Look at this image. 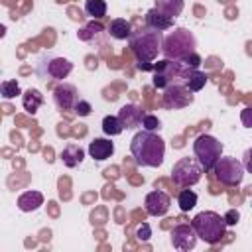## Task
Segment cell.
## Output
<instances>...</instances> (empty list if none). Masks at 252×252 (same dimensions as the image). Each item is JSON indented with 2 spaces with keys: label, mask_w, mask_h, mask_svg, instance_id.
<instances>
[{
  "label": "cell",
  "mask_w": 252,
  "mask_h": 252,
  "mask_svg": "<svg viewBox=\"0 0 252 252\" xmlns=\"http://www.w3.org/2000/svg\"><path fill=\"white\" fill-rule=\"evenodd\" d=\"M197 236L207 242V244H217L222 240L224 232H226V220L224 217H220L219 213L215 211H203V213H197L191 220Z\"/></svg>",
  "instance_id": "obj_5"
},
{
  "label": "cell",
  "mask_w": 252,
  "mask_h": 252,
  "mask_svg": "<svg viewBox=\"0 0 252 252\" xmlns=\"http://www.w3.org/2000/svg\"><path fill=\"white\" fill-rule=\"evenodd\" d=\"M177 205L183 213H189L197 205V193L193 189H181L177 195Z\"/></svg>",
  "instance_id": "obj_24"
},
{
  "label": "cell",
  "mask_w": 252,
  "mask_h": 252,
  "mask_svg": "<svg viewBox=\"0 0 252 252\" xmlns=\"http://www.w3.org/2000/svg\"><path fill=\"white\" fill-rule=\"evenodd\" d=\"M102 33H104V28H102V24H98V22H89L87 26H83L79 32H77V37L81 39V41H87V43H94V41H98L100 37H102Z\"/></svg>",
  "instance_id": "obj_19"
},
{
  "label": "cell",
  "mask_w": 252,
  "mask_h": 252,
  "mask_svg": "<svg viewBox=\"0 0 252 252\" xmlns=\"http://www.w3.org/2000/svg\"><path fill=\"white\" fill-rule=\"evenodd\" d=\"M203 171H205V169H203V165L199 163L197 158L185 156V158H181V159H177V161L173 163L171 179H173V183L179 185V187H191V185H195V183L201 181Z\"/></svg>",
  "instance_id": "obj_8"
},
{
  "label": "cell",
  "mask_w": 252,
  "mask_h": 252,
  "mask_svg": "<svg viewBox=\"0 0 252 252\" xmlns=\"http://www.w3.org/2000/svg\"><path fill=\"white\" fill-rule=\"evenodd\" d=\"M0 94H2L6 100L16 98V96L20 94V83H18L16 79H6V81H2V85H0Z\"/></svg>",
  "instance_id": "obj_26"
},
{
  "label": "cell",
  "mask_w": 252,
  "mask_h": 252,
  "mask_svg": "<svg viewBox=\"0 0 252 252\" xmlns=\"http://www.w3.org/2000/svg\"><path fill=\"white\" fill-rule=\"evenodd\" d=\"M240 122L244 128H252V106H246L240 110Z\"/></svg>",
  "instance_id": "obj_32"
},
{
  "label": "cell",
  "mask_w": 252,
  "mask_h": 252,
  "mask_svg": "<svg viewBox=\"0 0 252 252\" xmlns=\"http://www.w3.org/2000/svg\"><path fill=\"white\" fill-rule=\"evenodd\" d=\"M150 236H152V228H150V224H148V222H142V224L136 228V238L142 240V242H146V240H150Z\"/></svg>",
  "instance_id": "obj_30"
},
{
  "label": "cell",
  "mask_w": 252,
  "mask_h": 252,
  "mask_svg": "<svg viewBox=\"0 0 252 252\" xmlns=\"http://www.w3.org/2000/svg\"><path fill=\"white\" fill-rule=\"evenodd\" d=\"M79 100V91L71 83H61L53 89V102L59 110H73L75 102Z\"/></svg>",
  "instance_id": "obj_12"
},
{
  "label": "cell",
  "mask_w": 252,
  "mask_h": 252,
  "mask_svg": "<svg viewBox=\"0 0 252 252\" xmlns=\"http://www.w3.org/2000/svg\"><path fill=\"white\" fill-rule=\"evenodd\" d=\"M130 154L140 167H159L165 158V142L156 132L142 128L130 142Z\"/></svg>",
  "instance_id": "obj_1"
},
{
  "label": "cell",
  "mask_w": 252,
  "mask_h": 252,
  "mask_svg": "<svg viewBox=\"0 0 252 252\" xmlns=\"http://www.w3.org/2000/svg\"><path fill=\"white\" fill-rule=\"evenodd\" d=\"M242 165H244V169H246L248 173H252V148H248V150L244 152V156H242Z\"/></svg>",
  "instance_id": "obj_33"
},
{
  "label": "cell",
  "mask_w": 252,
  "mask_h": 252,
  "mask_svg": "<svg viewBox=\"0 0 252 252\" xmlns=\"http://www.w3.org/2000/svg\"><path fill=\"white\" fill-rule=\"evenodd\" d=\"M114 154V144L108 138H94L89 142V156L94 161H104Z\"/></svg>",
  "instance_id": "obj_15"
},
{
  "label": "cell",
  "mask_w": 252,
  "mask_h": 252,
  "mask_svg": "<svg viewBox=\"0 0 252 252\" xmlns=\"http://www.w3.org/2000/svg\"><path fill=\"white\" fill-rule=\"evenodd\" d=\"M193 51H197V39H195L193 32L187 28H173V32L163 37L161 55L165 59L181 61Z\"/></svg>",
  "instance_id": "obj_4"
},
{
  "label": "cell",
  "mask_w": 252,
  "mask_h": 252,
  "mask_svg": "<svg viewBox=\"0 0 252 252\" xmlns=\"http://www.w3.org/2000/svg\"><path fill=\"white\" fill-rule=\"evenodd\" d=\"M130 51L134 53L138 65H150L158 59L163 45V32L152 30V28H140L138 32H132L128 37Z\"/></svg>",
  "instance_id": "obj_2"
},
{
  "label": "cell",
  "mask_w": 252,
  "mask_h": 252,
  "mask_svg": "<svg viewBox=\"0 0 252 252\" xmlns=\"http://www.w3.org/2000/svg\"><path fill=\"white\" fill-rule=\"evenodd\" d=\"M108 33H110V37H114V39H128V37L132 35V26H130V22L124 20V18H114V20H110V24H108Z\"/></svg>",
  "instance_id": "obj_20"
},
{
  "label": "cell",
  "mask_w": 252,
  "mask_h": 252,
  "mask_svg": "<svg viewBox=\"0 0 252 252\" xmlns=\"http://www.w3.org/2000/svg\"><path fill=\"white\" fill-rule=\"evenodd\" d=\"M144 110L136 104H124L120 110H118V118L122 120L124 128L126 130H132V128H138L142 126V118H144Z\"/></svg>",
  "instance_id": "obj_14"
},
{
  "label": "cell",
  "mask_w": 252,
  "mask_h": 252,
  "mask_svg": "<svg viewBox=\"0 0 252 252\" xmlns=\"http://www.w3.org/2000/svg\"><path fill=\"white\" fill-rule=\"evenodd\" d=\"M85 12L93 20H100L106 16V2L104 0H87L85 2Z\"/></svg>",
  "instance_id": "obj_25"
},
{
  "label": "cell",
  "mask_w": 252,
  "mask_h": 252,
  "mask_svg": "<svg viewBox=\"0 0 252 252\" xmlns=\"http://www.w3.org/2000/svg\"><path fill=\"white\" fill-rule=\"evenodd\" d=\"M71 71H73V63L53 53H43L35 67V73L41 81H63L71 75Z\"/></svg>",
  "instance_id": "obj_7"
},
{
  "label": "cell",
  "mask_w": 252,
  "mask_h": 252,
  "mask_svg": "<svg viewBox=\"0 0 252 252\" xmlns=\"http://www.w3.org/2000/svg\"><path fill=\"white\" fill-rule=\"evenodd\" d=\"M43 205V195L39 191H24L20 197H18V209L22 213H32V211H37L39 207Z\"/></svg>",
  "instance_id": "obj_17"
},
{
  "label": "cell",
  "mask_w": 252,
  "mask_h": 252,
  "mask_svg": "<svg viewBox=\"0 0 252 252\" xmlns=\"http://www.w3.org/2000/svg\"><path fill=\"white\" fill-rule=\"evenodd\" d=\"M102 132H104L106 136H118V134L124 132V124H122V120L118 118V114H116V116H114V114H108V116L102 118Z\"/></svg>",
  "instance_id": "obj_23"
},
{
  "label": "cell",
  "mask_w": 252,
  "mask_h": 252,
  "mask_svg": "<svg viewBox=\"0 0 252 252\" xmlns=\"http://www.w3.org/2000/svg\"><path fill=\"white\" fill-rule=\"evenodd\" d=\"M142 128L144 130H150V132H158L161 128V120L156 116V114H144L142 118Z\"/></svg>",
  "instance_id": "obj_28"
},
{
  "label": "cell",
  "mask_w": 252,
  "mask_h": 252,
  "mask_svg": "<svg viewBox=\"0 0 252 252\" xmlns=\"http://www.w3.org/2000/svg\"><path fill=\"white\" fill-rule=\"evenodd\" d=\"M73 112L79 114V116H89V114L93 112V106H91V102H89L87 98L79 96V100H77L75 106H73Z\"/></svg>",
  "instance_id": "obj_29"
},
{
  "label": "cell",
  "mask_w": 252,
  "mask_h": 252,
  "mask_svg": "<svg viewBox=\"0 0 252 252\" xmlns=\"http://www.w3.org/2000/svg\"><path fill=\"white\" fill-rule=\"evenodd\" d=\"M173 20H175V18H169L167 14L159 12L156 6L146 12V26L152 28V30H158V32L171 30V28H173Z\"/></svg>",
  "instance_id": "obj_16"
},
{
  "label": "cell",
  "mask_w": 252,
  "mask_h": 252,
  "mask_svg": "<svg viewBox=\"0 0 252 252\" xmlns=\"http://www.w3.org/2000/svg\"><path fill=\"white\" fill-rule=\"evenodd\" d=\"M169 236H171V246L177 250H193L199 238L193 224H185V222L175 224Z\"/></svg>",
  "instance_id": "obj_11"
},
{
  "label": "cell",
  "mask_w": 252,
  "mask_h": 252,
  "mask_svg": "<svg viewBox=\"0 0 252 252\" xmlns=\"http://www.w3.org/2000/svg\"><path fill=\"white\" fill-rule=\"evenodd\" d=\"M222 217H224V220H226V226H234V224L240 220V213H238V209H228Z\"/></svg>",
  "instance_id": "obj_31"
},
{
  "label": "cell",
  "mask_w": 252,
  "mask_h": 252,
  "mask_svg": "<svg viewBox=\"0 0 252 252\" xmlns=\"http://www.w3.org/2000/svg\"><path fill=\"white\" fill-rule=\"evenodd\" d=\"M185 85L189 87V91L199 93V91H201V89H205V85H207V75H205L203 71L195 69V71L191 73V77H189V81H187Z\"/></svg>",
  "instance_id": "obj_27"
},
{
  "label": "cell",
  "mask_w": 252,
  "mask_h": 252,
  "mask_svg": "<svg viewBox=\"0 0 252 252\" xmlns=\"http://www.w3.org/2000/svg\"><path fill=\"white\" fill-rule=\"evenodd\" d=\"M169 205H171V199L167 193L163 191H150L144 199V209L148 215L152 217H163L167 211H169Z\"/></svg>",
  "instance_id": "obj_13"
},
{
  "label": "cell",
  "mask_w": 252,
  "mask_h": 252,
  "mask_svg": "<svg viewBox=\"0 0 252 252\" xmlns=\"http://www.w3.org/2000/svg\"><path fill=\"white\" fill-rule=\"evenodd\" d=\"M61 161L67 165V167H77V165H81L83 163V159H85V150L79 146V144H67L65 148H63V152H61Z\"/></svg>",
  "instance_id": "obj_18"
},
{
  "label": "cell",
  "mask_w": 252,
  "mask_h": 252,
  "mask_svg": "<svg viewBox=\"0 0 252 252\" xmlns=\"http://www.w3.org/2000/svg\"><path fill=\"white\" fill-rule=\"evenodd\" d=\"M154 2H156V8L167 14L169 18H177L185 8V0H154Z\"/></svg>",
  "instance_id": "obj_22"
},
{
  "label": "cell",
  "mask_w": 252,
  "mask_h": 252,
  "mask_svg": "<svg viewBox=\"0 0 252 252\" xmlns=\"http://www.w3.org/2000/svg\"><path fill=\"white\" fill-rule=\"evenodd\" d=\"M215 175H217V179L220 181V183H224V185H238L240 181H242V177H244V165H242V161H238L236 158H232V156H222L219 161H217V165H215Z\"/></svg>",
  "instance_id": "obj_9"
},
{
  "label": "cell",
  "mask_w": 252,
  "mask_h": 252,
  "mask_svg": "<svg viewBox=\"0 0 252 252\" xmlns=\"http://www.w3.org/2000/svg\"><path fill=\"white\" fill-rule=\"evenodd\" d=\"M41 104H43V94H41V91H37V89H28V91L22 94V106H24V110H28L30 114H35Z\"/></svg>",
  "instance_id": "obj_21"
},
{
  "label": "cell",
  "mask_w": 252,
  "mask_h": 252,
  "mask_svg": "<svg viewBox=\"0 0 252 252\" xmlns=\"http://www.w3.org/2000/svg\"><path fill=\"white\" fill-rule=\"evenodd\" d=\"M193 100H195V94H193V91H189L187 85H171L163 91V104L167 108L181 110V108L189 106Z\"/></svg>",
  "instance_id": "obj_10"
},
{
  "label": "cell",
  "mask_w": 252,
  "mask_h": 252,
  "mask_svg": "<svg viewBox=\"0 0 252 252\" xmlns=\"http://www.w3.org/2000/svg\"><path fill=\"white\" fill-rule=\"evenodd\" d=\"M195 69L189 67L183 61H171V59H161L154 65V75H152V85L154 89L165 91L171 85H185Z\"/></svg>",
  "instance_id": "obj_3"
},
{
  "label": "cell",
  "mask_w": 252,
  "mask_h": 252,
  "mask_svg": "<svg viewBox=\"0 0 252 252\" xmlns=\"http://www.w3.org/2000/svg\"><path fill=\"white\" fill-rule=\"evenodd\" d=\"M222 142H219L211 134H199L193 142V154L203 165L205 171H213L217 161L222 158Z\"/></svg>",
  "instance_id": "obj_6"
},
{
  "label": "cell",
  "mask_w": 252,
  "mask_h": 252,
  "mask_svg": "<svg viewBox=\"0 0 252 252\" xmlns=\"http://www.w3.org/2000/svg\"><path fill=\"white\" fill-rule=\"evenodd\" d=\"M250 207H252V201H250Z\"/></svg>",
  "instance_id": "obj_34"
}]
</instances>
